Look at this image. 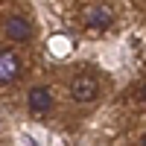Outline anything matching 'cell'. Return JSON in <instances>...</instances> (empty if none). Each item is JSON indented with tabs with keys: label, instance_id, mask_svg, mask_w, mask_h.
<instances>
[{
	"label": "cell",
	"instance_id": "obj_2",
	"mask_svg": "<svg viewBox=\"0 0 146 146\" xmlns=\"http://www.w3.org/2000/svg\"><path fill=\"white\" fill-rule=\"evenodd\" d=\"M3 35L12 38V41H29L32 38V23L23 18V15H12L3 23Z\"/></svg>",
	"mask_w": 146,
	"mask_h": 146
},
{
	"label": "cell",
	"instance_id": "obj_5",
	"mask_svg": "<svg viewBox=\"0 0 146 146\" xmlns=\"http://www.w3.org/2000/svg\"><path fill=\"white\" fill-rule=\"evenodd\" d=\"M111 21H114V12L108 9V6H91L88 12H85V23L88 27H94V29H108L111 27Z\"/></svg>",
	"mask_w": 146,
	"mask_h": 146
},
{
	"label": "cell",
	"instance_id": "obj_4",
	"mask_svg": "<svg viewBox=\"0 0 146 146\" xmlns=\"http://www.w3.org/2000/svg\"><path fill=\"white\" fill-rule=\"evenodd\" d=\"M27 102H29V111L35 114V117H41V114H47L53 108V96H50V91L47 88H32L29 91V96H27Z\"/></svg>",
	"mask_w": 146,
	"mask_h": 146
},
{
	"label": "cell",
	"instance_id": "obj_3",
	"mask_svg": "<svg viewBox=\"0 0 146 146\" xmlns=\"http://www.w3.org/2000/svg\"><path fill=\"white\" fill-rule=\"evenodd\" d=\"M21 70H23V64L15 53H9V50L0 53V85H12L21 76Z\"/></svg>",
	"mask_w": 146,
	"mask_h": 146
},
{
	"label": "cell",
	"instance_id": "obj_1",
	"mask_svg": "<svg viewBox=\"0 0 146 146\" xmlns=\"http://www.w3.org/2000/svg\"><path fill=\"white\" fill-rule=\"evenodd\" d=\"M96 94H100V82L94 76H88V73H82V76H76L70 82V96L76 102H94Z\"/></svg>",
	"mask_w": 146,
	"mask_h": 146
},
{
	"label": "cell",
	"instance_id": "obj_8",
	"mask_svg": "<svg viewBox=\"0 0 146 146\" xmlns=\"http://www.w3.org/2000/svg\"><path fill=\"white\" fill-rule=\"evenodd\" d=\"M140 146H146V135H143V137H140Z\"/></svg>",
	"mask_w": 146,
	"mask_h": 146
},
{
	"label": "cell",
	"instance_id": "obj_7",
	"mask_svg": "<svg viewBox=\"0 0 146 146\" xmlns=\"http://www.w3.org/2000/svg\"><path fill=\"white\" fill-rule=\"evenodd\" d=\"M23 146H38V143H35L32 137H27V140H23Z\"/></svg>",
	"mask_w": 146,
	"mask_h": 146
},
{
	"label": "cell",
	"instance_id": "obj_6",
	"mask_svg": "<svg viewBox=\"0 0 146 146\" xmlns=\"http://www.w3.org/2000/svg\"><path fill=\"white\" fill-rule=\"evenodd\" d=\"M140 102L146 105V85H143V88H140Z\"/></svg>",
	"mask_w": 146,
	"mask_h": 146
}]
</instances>
